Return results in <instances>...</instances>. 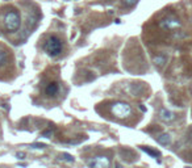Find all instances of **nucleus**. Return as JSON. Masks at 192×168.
<instances>
[{
	"label": "nucleus",
	"instance_id": "1",
	"mask_svg": "<svg viewBox=\"0 0 192 168\" xmlns=\"http://www.w3.org/2000/svg\"><path fill=\"white\" fill-rule=\"evenodd\" d=\"M3 21H4L5 29L8 32H16L20 28V24H21V17H20V13L16 9H9L4 15Z\"/></svg>",
	"mask_w": 192,
	"mask_h": 168
},
{
	"label": "nucleus",
	"instance_id": "2",
	"mask_svg": "<svg viewBox=\"0 0 192 168\" xmlns=\"http://www.w3.org/2000/svg\"><path fill=\"white\" fill-rule=\"evenodd\" d=\"M62 41L59 40L57 36H50L47 37V40L44 43V50L47 53V55L50 57H57L62 53Z\"/></svg>",
	"mask_w": 192,
	"mask_h": 168
},
{
	"label": "nucleus",
	"instance_id": "3",
	"mask_svg": "<svg viewBox=\"0 0 192 168\" xmlns=\"http://www.w3.org/2000/svg\"><path fill=\"white\" fill-rule=\"evenodd\" d=\"M111 110L117 118H128V117L132 116V113H133L130 105L126 104V103H121V101L115 103V104L112 105Z\"/></svg>",
	"mask_w": 192,
	"mask_h": 168
},
{
	"label": "nucleus",
	"instance_id": "4",
	"mask_svg": "<svg viewBox=\"0 0 192 168\" xmlns=\"http://www.w3.org/2000/svg\"><path fill=\"white\" fill-rule=\"evenodd\" d=\"M159 25L163 28V29L173 30V29H176V28H180V26H182V22L178 20L176 17H173V16H170V17L163 19V20L159 22Z\"/></svg>",
	"mask_w": 192,
	"mask_h": 168
},
{
	"label": "nucleus",
	"instance_id": "5",
	"mask_svg": "<svg viewBox=\"0 0 192 168\" xmlns=\"http://www.w3.org/2000/svg\"><path fill=\"white\" fill-rule=\"evenodd\" d=\"M109 164H111V160L107 156H96L90 162L91 168H109Z\"/></svg>",
	"mask_w": 192,
	"mask_h": 168
},
{
	"label": "nucleus",
	"instance_id": "6",
	"mask_svg": "<svg viewBox=\"0 0 192 168\" xmlns=\"http://www.w3.org/2000/svg\"><path fill=\"white\" fill-rule=\"evenodd\" d=\"M120 154H121V158L124 159L125 162H128V163H133L134 160H137L138 156L134 154L133 150H130V148H121L120 150Z\"/></svg>",
	"mask_w": 192,
	"mask_h": 168
},
{
	"label": "nucleus",
	"instance_id": "7",
	"mask_svg": "<svg viewBox=\"0 0 192 168\" xmlns=\"http://www.w3.org/2000/svg\"><path fill=\"white\" fill-rule=\"evenodd\" d=\"M58 92H59V87H58V84L54 83V82L49 83L47 87L45 88V93H46L49 97H53V96H55V95H58Z\"/></svg>",
	"mask_w": 192,
	"mask_h": 168
},
{
	"label": "nucleus",
	"instance_id": "8",
	"mask_svg": "<svg viewBox=\"0 0 192 168\" xmlns=\"http://www.w3.org/2000/svg\"><path fill=\"white\" fill-rule=\"evenodd\" d=\"M159 117L163 120V121H166V122H170V121H173V120L175 118V114L173 113V112H170V110H167V109H160V113H159Z\"/></svg>",
	"mask_w": 192,
	"mask_h": 168
},
{
	"label": "nucleus",
	"instance_id": "9",
	"mask_svg": "<svg viewBox=\"0 0 192 168\" xmlns=\"http://www.w3.org/2000/svg\"><path fill=\"white\" fill-rule=\"evenodd\" d=\"M8 53H11V51H8L7 49H4L3 46H0V67H3V66H5L8 62Z\"/></svg>",
	"mask_w": 192,
	"mask_h": 168
},
{
	"label": "nucleus",
	"instance_id": "10",
	"mask_svg": "<svg viewBox=\"0 0 192 168\" xmlns=\"http://www.w3.org/2000/svg\"><path fill=\"white\" fill-rule=\"evenodd\" d=\"M157 142L160 145H163V146H167V145H170V142H171V137L168 135V134H160V135L157 138Z\"/></svg>",
	"mask_w": 192,
	"mask_h": 168
},
{
	"label": "nucleus",
	"instance_id": "11",
	"mask_svg": "<svg viewBox=\"0 0 192 168\" xmlns=\"http://www.w3.org/2000/svg\"><path fill=\"white\" fill-rule=\"evenodd\" d=\"M141 150H142L143 152H146L148 155H150L151 158H159V156H160V152H159V151H157V150H151V148H149V147L142 146V147H141Z\"/></svg>",
	"mask_w": 192,
	"mask_h": 168
},
{
	"label": "nucleus",
	"instance_id": "12",
	"mask_svg": "<svg viewBox=\"0 0 192 168\" xmlns=\"http://www.w3.org/2000/svg\"><path fill=\"white\" fill-rule=\"evenodd\" d=\"M166 61H167L166 55H158V57L154 58V63L157 64V66H163V64L166 63Z\"/></svg>",
	"mask_w": 192,
	"mask_h": 168
},
{
	"label": "nucleus",
	"instance_id": "13",
	"mask_svg": "<svg viewBox=\"0 0 192 168\" xmlns=\"http://www.w3.org/2000/svg\"><path fill=\"white\" fill-rule=\"evenodd\" d=\"M61 159H63V160H66V162H70V163H72L74 162V156L72 155H70V154H67V152H63L61 155Z\"/></svg>",
	"mask_w": 192,
	"mask_h": 168
},
{
	"label": "nucleus",
	"instance_id": "14",
	"mask_svg": "<svg viewBox=\"0 0 192 168\" xmlns=\"http://www.w3.org/2000/svg\"><path fill=\"white\" fill-rule=\"evenodd\" d=\"M123 1H124V4L128 5V7H133L134 4H137L138 0H123Z\"/></svg>",
	"mask_w": 192,
	"mask_h": 168
},
{
	"label": "nucleus",
	"instance_id": "15",
	"mask_svg": "<svg viewBox=\"0 0 192 168\" xmlns=\"http://www.w3.org/2000/svg\"><path fill=\"white\" fill-rule=\"evenodd\" d=\"M30 147H32V148H39V150H42V148L46 147V145H45V143H32V145H30Z\"/></svg>",
	"mask_w": 192,
	"mask_h": 168
},
{
	"label": "nucleus",
	"instance_id": "16",
	"mask_svg": "<svg viewBox=\"0 0 192 168\" xmlns=\"http://www.w3.org/2000/svg\"><path fill=\"white\" fill-rule=\"evenodd\" d=\"M42 137H44V138H52V137H53V131L52 130L44 131V133H42Z\"/></svg>",
	"mask_w": 192,
	"mask_h": 168
},
{
	"label": "nucleus",
	"instance_id": "17",
	"mask_svg": "<svg viewBox=\"0 0 192 168\" xmlns=\"http://www.w3.org/2000/svg\"><path fill=\"white\" fill-rule=\"evenodd\" d=\"M16 156H17L19 159H24V156H25V152H22V151H21V152H17V154H16Z\"/></svg>",
	"mask_w": 192,
	"mask_h": 168
},
{
	"label": "nucleus",
	"instance_id": "18",
	"mask_svg": "<svg viewBox=\"0 0 192 168\" xmlns=\"http://www.w3.org/2000/svg\"><path fill=\"white\" fill-rule=\"evenodd\" d=\"M140 109H141V110H142V112H146V108H145V106H143V105H140Z\"/></svg>",
	"mask_w": 192,
	"mask_h": 168
},
{
	"label": "nucleus",
	"instance_id": "19",
	"mask_svg": "<svg viewBox=\"0 0 192 168\" xmlns=\"http://www.w3.org/2000/svg\"><path fill=\"white\" fill-rule=\"evenodd\" d=\"M116 168H121V166L120 164H116Z\"/></svg>",
	"mask_w": 192,
	"mask_h": 168
}]
</instances>
